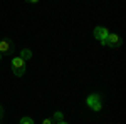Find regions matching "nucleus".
I'll list each match as a JSON object with an SVG mask.
<instances>
[{
	"label": "nucleus",
	"mask_w": 126,
	"mask_h": 124,
	"mask_svg": "<svg viewBox=\"0 0 126 124\" xmlns=\"http://www.w3.org/2000/svg\"><path fill=\"white\" fill-rule=\"evenodd\" d=\"M86 104H87V107L89 109H93L94 112H99L101 109H103V97L99 94H89L86 97Z\"/></svg>",
	"instance_id": "1"
},
{
	"label": "nucleus",
	"mask_w": 126,
	"mask_h": 124,
	"mask_svg": "<svg viewBox=\"0 0 126 124\" xmlns=\"http://www.w3.org/2000/svg\"><path fill=\"white\" fill-rule=\"evenodd\" d=\"M12 72L15 77H22L25 74V60L20 57H14L12 59Z\"/></svg>",
	"instance_id": "2"
},
{
	"label": "nucleus",
	"mask_w": 126,
	"mask_h": 124,
	"mask_svg": "<svg viewBox=\"0 0 126 124\" xmlns=\"http://www.w3.org/2000/svg\"><path fill=\"white\" fill-rule=\"evenodd\" d=\"M93 35H94L96 40H99L101 45H106V39H108V35H109V30H108L106 27H103V25H97L96 29L93 30Z\"/></svg>",
	"instance_id": "3"
},
{
	"label": "nucleus",
	"mask_w": 126,
	"mask_h": 124,
	"mask_svg": "<svg viewBox=\"0 0 126 124\" xmlns=\"http://www.w3.org/2000/svg\"><path fill=\"white\" fill-rule=\"evenodd\" d=\"M123 45V39L121 35H118V34H111L109 32V35L106 39V47H111V49H119Z\"/></svg>",
	"instance_id": "4"
},
{
	"label": "nucleus",
	"mask_w": 126,
	"mask_h": 124,
	"mask_svg": "<svg viewBox=\"0 0 126 124\" xmlns=\"http://www.w3.org/2000/svg\"><path fill=\"white\" fill-rule=\"evenodd\" d=\"M14 52V42L10 39H0V54H12Z\"/></svg>",
	"instance_id": "5"
},
{
	"label": "nucleus",
	"mask_w": 126,
	"mask_h": 124,
	"mask_svg": "<svg viewBox=\"0 0 126 124\" xmlns=\"http://www.w3.org/2000/svg\"><path fill=\"white\" fill-rule=\"evenodd\" d=\"M19 57L24 59V60H29V59H32V50H30V49H22Z\"/></svg>",
	"instance_id": "6"
},
{
	"label": "nucleus",
	"mask_w": 126,
	"mask_h": 124,
	"mask_svg": "<svg viewBox=\"0 0 126 124\" xmlns=\"http://www.w3.org/2000/svg\"><path fill=\"white\" fill-rule=\"evenodd\" d=\"M52 121H54V123H61V121H64V112H62V111H56V112L52 114Z\"/></svg>",
	"instance_id": "7"
},
{
	"label": "nucleus",
	"mask_w": 126,
	"mask_h": 124,
	"mask_svg": "<svg viewBox=\"0 0 126 124\" xmlns=\"http://www.w3.org/2000/svg\"><path fill=\"white\" fill-rule=\"evenodd\" d=\"M20 124H34V119L29 117V116H24V117L20 119Z\"/></svg>",
	"instance_id": "8"
},
{
	"label": "nucleus",
	"mask_w": 126,
	"mask_h": 124,
	"mask_svg": "<svg viewBox=\"0 0 126 124\" xmlns=\"http://www.w3.org/2000/svg\"><path fill=\"white\" fill-rule=\"evenodd\" d=\"M42 124H54V121H52V117H47V119L42 121Z\"/></svg>",
	"instance_id": "9"
},
{
	"label": "nucleus",
	"mask_w": 126,
	"mask_h": 124,
	"mask_svg": "<svg viewBox=\"0 0 126 124\" xmlns=\"http://www.w3.org/2000/svg\"><path fill=\"white\" fill-rule=\"evenodd\" d=\"M2 119H3V106L0 104V123H2Z\"/></svg>",
	"instance_id": "10"
},
{
	"label": "nucleus",
	"mask_w": 126,
	"mask_h": 124,
	"mask_svg": "<svg viewBox=\"0 0 126 124\" xmlns=\"http://www.w3.org/2000/svg\"><path fill=\"white\" fill-rule=\"evenodd\" d=\"M27 2H30V3H37L39 0H27Z\"/></svg>",
	"instance_id": "11"
},
{
	"label": "nucleus",
	"mask_w": 126,
	"mask_h": 124,
	"mask_svg": "<svg viewBox=\"0 0 126 124\" xmlns=\"http://www.w3.org/2000/svg\"><path fill=\"white\" fill-rule=\"evenodd\" d=\"M54 124H69V123H66V121H61V123H54Z\"/></svg>",
	"instance_id": "12"
},
{
	"label": "nucleus",
	"mask_w": 126,
	"mask_h": 124,
	"mask_svg": "<svg viewBox=\"0 0 126 124\" xmlns=\"http://www.w3.org/2000/svg\"><path fill=\"white\" fill-rule=\"evenodd\" d=\"M0 60H2V54H0Z\"/></svg>",
	"instance_id": "13"
}]
</instances>
